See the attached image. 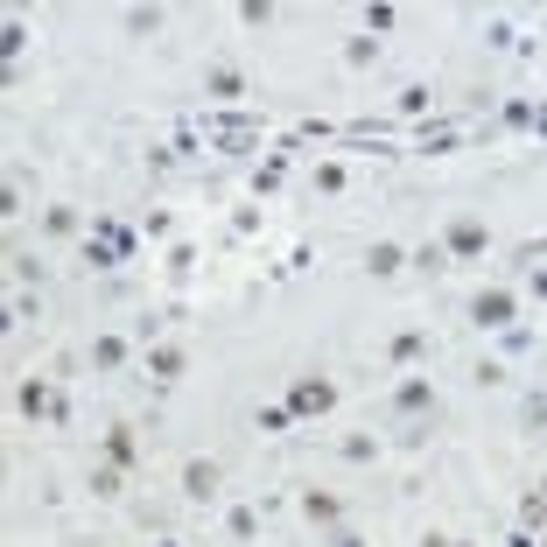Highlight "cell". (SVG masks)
Masks as SVG:
<instances>
[{"label":"cell","instance_id":"1","mask_svg":"<svg viewBox=\"0 0 547 547\" xmlns=\"http://www.w3.org/2000/svg\"><path fill=\"white\" fill-rule=\"evenodd\" d=\"M512 316H520V302H512L505 288H484V295L470 302V323H484V330H505Z\"/></svg>","mask_w":547,"mask_h":547},{"label":"cell","instance_id":"2","mask_svg":"<svg viewBox=\"0 0 547 547\" xmlns=\"http://www.w3.org/2000/svg\"><path fill=\"white\" fill-rule=\"evenodd\" d=\"M443 253H456V260H477V253H491V232L477 225V218H456L450 225V246Z\"/></svg>","mask_w":547,"mask_h":547},{"label":"cell","instance_id":"3","mask_svg":"<svg viewBox=\"0 0 547 547\" xmlns=\"http://www.w3.org/2000/svg\"><path fill=\"white\" fill-rule=\"evenodd\" d=\"M182 491L211 505V498H218V463H211V456H189V463H182Z\"/></svg>","mask_w":547,"mask_h":547},{"label":"cell","instance_id":"4","mask_svg":"<svg viewBox=\"0 0 547 547\" xmlns=\"http://www.w3.org/2000/svg\"><path fill=\"white\" fill-rule=\"evenodd\" d=\"M330 400H337V393H330V386H323V379H302V386H295V393H288V414H323V407H330Z\"/></svg>","mask_w":547,"mask_h":547},{"label":"cell","instance_id":"5","mask_svg":"<svg viewBox=\"0 0 547 547\" xmlns=\"http://www.w3.org/2000/svg\"><path fill=\"white\" fill-rule=\"evenodd\" d=\"M21 414H64V400H57L50 386H35V379H28V386H21Z\"/></svg>","mask_w":547,"mask_h":547},{"label":"cell","instance_id":"6","mask_svg":"<svg viewBox=\"0 0 547 547\" xmlns=\"http://www.w3.org/2000/svg\"><path fill=\"white\" fill-rule=\"evenodd\" d=\"M365 267H372V274H400V267H407V246H372Z\"/></svg>","mask_w":547,"mask_h":547},{"label":"cell","instance_id":"7","mask_svg":"<svg viewBox=\"0 0 547 547\" xmlns=\"http://www.w3.org/2000/svg\"><path fill=\"white\" fill-rule=\"evenodd\" d=\"M204 85H211V98H239V91H246V78H239L232 64H218V71H211Z\"/></svg>","mask_w":547,"mask_h":547},{"label":"cell","instance_id":"8","mask_svg":"<svg viewBox=\"0 0 547 547\" xmlns=\"http://www.w3.org/2000/svg\"><path fill=\"white\" fill-rule=\"evenodd\" d=\"M148 372H155V379H176V372H182V351H176V344H162V351H148Z\"/></svg>","mask_w":547,"mask_h":547},{"label":"cell","instance_id":"9","mask_svg":"<svg viewBox=\"0 0 547 547\" xmlns=\"http://www.w3.org/2000/svg\"><path fill=\"white\" fill-rule=\"evenodd\" d=\"M393 400H400V407H407V414H421V407H435V386H421V379H414V386H400V393H393Z\"/></svg>","mask_w":547,"mask_h":547},{"label":"cell","instance_id":"10","mask_svg":"<svg viewBox=\"0 0 547 547\" xmlns=\"http://www.w3.org/2000/svg\"><path fill=\"white\" fill-rule=\"evenodd\" d=\"M372 57H379V42H372V35H351V42H344V64H358V71H365Z\"/></svg>","mask_w":547,"mask_h":547},{"label":"cell","instance_id":"11","mask_svg":"<svg viewBox=\"0 0 547 547\" xmlns=\"http://www.w3.org/2000/svg\"><path fill=\"white\" fill-rule=\"evenodd\" d=\"M302 512H309V520H337V498H330V491H309Z\"/></svg>","mask_w":547,"mask_h":547},{"label":"cell","instance_id":"12","mask_svg":"<svg viewBox=\"0 0 547 547\" xmlns=\"http://www.w3.org/2000/svg\"><path fill=\"white\" fill-rule=\"evenodd\" d=\"M119 351H127L119 337H98V344H91V365H119Z\"/></svg>","mask_w":547,"mask_h":547},{"label":"cell","instance_id":"13","mask_svg":"<svg viewBox=\"0 0 547 547\" xmlns=\"http://www.w3.org/2000/svg\"><path fill=\"white\" fill-rule=\"evenodd\" d=\"M105 456H112V463H134V435H127V428H119V435H105Z\"/></svg>","mask_w":547,"mask_h":547},{"label":"cell","instance_id":"14","mask_svg":"<svg viewBox=\"0 0 547 547\" xmlns=\"http://www.w3.org/2000/svg\"><path fill=\"white\" fill-rule=\"evenodd\" d=\"M400 112H428V85H407V91H400Z\"/></svg>","mask_w":547,"mask_h":547},{"label":"cell","instance_id":"15","mask_svg":"<svg viewBox=\"0 0 547 547\" xmlns=\"http://www.w3.org/2000/svg\"><path fill=\"white\" fill-rule=\"evenodd\" d=\"M288 421H295V414H288V407H260V428H267V435H281V428H288Z\"/></svg>","mask_w":547,"mask_h":547},{"label":"cell","instance_id":"16","mask_svg":"<svg viewBox=\"0 0 547 547\" xmlns=\"http://www.w3.org/2000/svg\"><path fill=\"white\" fill-rule=\"evenodd\" d=\"M527 288H534V295H541V302H547V267H541V274H534V281H527Z\"/></svg>","mask_w":547,"mask_h":547},{"label":"cell","instance_id":"17","mask_svg":"<svg viewBox=\"0 0 547 547\" xmlns=\"http://www.w3.org/2000/svg\"><path fill=\"white\" fill-rule=\"evenodd\" d=\"M450 547H477V541H450Z\"/></svg>","mask_w":547,"mask_h":547},{"label":"cell","instance_id":"18","mask_svg":"<svg viewBox=\"0 0 547 547\" xmlns=\"http://www.w3.org/2000/svg\"><path fill=\"white\" fill-rule=\"evenodd\" d=\"M541 498H547V484H541Z\"/></svg>","mask_w":547,"mask_h":547},{"label":"cell","instance_id":"19","mask_svg":"<svg viewBox=\"0 0 547 547\" xmlns=\"http://www.w3.org/2000/svg\"><path fill=\"white\" fill-rule=\"evenodd\" d=\"M541 547H547V541H541Z\"/></svg>","mask_w":547,"mask_h":547}]
</instances>
